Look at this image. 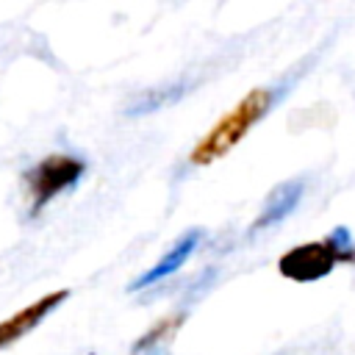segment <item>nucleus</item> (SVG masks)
Here are the masks:
<instances>
[{
  "mask_svg": "<svg viewBox=\"0 0 355 355\" xmlns=\"http://www.w3.org/2000/svg\"><path fill=\"white\" fill-rule=\"evenodd\" d=\"M83 175H86V161L69 153H50L42 161H36L31 169H25L22 183L31 202V216H39L58 194L78 186Z\"/></svg>",
  "mask_w": 355,
  "mask_h": 355,
  "instance_id": "3",
  "label": "nucleus"
},
{
  "mask_svg": "<svg viewBox=\"0 0 355 355\" xmlns=\"http://www.w3.org/2000/svg\"><path fill=\"white\" fill-rule=\"evenodd\" d=\"M67 300H69V288H58V291H50V294H44V297H39V300L31 302V305H25V308L17 311L14 316L3 319V322H0V349L11 347V344L19 341L22 336L33 333V327H39V324H42L61 302H67Z\"/></svg>",
  "mask_w": 355,
  "mask_h": 355,
  "instance_id": "4",
  "label": "nucleus"
},
{
  "mask_svg": "<svg viewBox=\"0 0 355 355\" xmlns=\"http://www.w3.org/2000/svg\"><path fill=\"white\" fill-rule=\"evenodd\" d=\"M200 241H202V227H191V230H186L161 258H158V263L155 266H150L147 272H141L130 286H128V291H141V288H150L153 283H158V280H164V277H169V275H175L189 258H191V252L200 247Z\"/></svg>",
  "mask_w": 355,
  "mask_h": 355,
  "instance_id": "5",
  "label": "nucleus"
},
{
  "mask_svg": "<svg viewBox=\"0 0 355 355\" xmlns=\"http://www.w3.org/2000/svg\"><path fill=\"white\" fill-rule=\"evenodd\" d=\"M338 263L355 266V239L344 225L333 227L319 241H305L286 250L277 258V272L294 283H316L327 277Z\"/></svg>",
  "mask_w": 355,
  "mask_h": 355,
  "instance_id": "2",
  "label": "nucleus"
},
{
  "mask_svg": "<svg viewBox=\"0 0 355 355\" xmlns=\"http://www.w3.org/2000/svg\"><path fill=\"white\" fill-rule=\"evenodd\" d=\"M277 103V92L269 89V86H258V89H250L227 114H222L216 119L214 128H208L200 141L191 147L189 153V161L194 166H208L219 158H225L247 133L252 125H258L269 108Z\"/></svg>",
  "mask_w": 355,
  "mask_h": 355,
  "instance_id": "1",
  "label": "nucleus"
},
{
  "mask_svg": "<svg viewBox=\"0 0 355 355\" xmlns=\"http://www.w3.org/2000/svg\"><path fill=\"white\" fill-rule=\"evenodd\" d=\"M302 191H305V183H302V180H286V183L275 186V189L266 194L261 214H258L255 222L250 225V236H252V233H261V230H266V227H272V225H277V222H283V219L297 208V202L302 200Z\"/></svg>",
  "mask_w": 355,
  "mask_h": 355,
  "instance_id": "6",
  "label": "nucleus"
},
{
  "mask_svg": "<svg viewBox=\"0 0 355 355\" xmlns=\"http://www.w3.org/2000/svg\"><path fill=\"white\" fill-rule=\"evenodd\" d=\"M186 322V311H178V313H169L164 319H158L133 347H130V355H161L166 349V344L175 338V333L180 330V324Z\"/></svg>",
  "mask_w": 355,
  "mask_h": 355,
  "instance_id": "7",
  "label": "nucleus"
}]
</instances>
